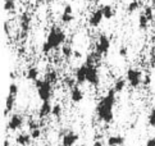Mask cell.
I'll return each mask as SVG.
<instances>
[{
    "mask_svg": "<svg viewBox=\"0 0 155 146\" xmlns=\"http://www.w3.org/2000/svg\"><path fill=\"white\" fill-rule=\"evenodd\" d=\"M53 111V105L50 101H44L38 109V117L40 118H45L48 115H50Z\"/></svg>",
    "mask_w": 155,
    "mask_h": 146,
    "instance_id": "7c38bea8",
    "label": "cell"
},
{
    "mask_svg": "<svg viewBox=\"0 0 155 146\" xmlns=\"http://www.w3.org/2000/svg\"><path fill=\"white\" fill-rule=\"evenodd\" d=\"M145 146H155V137L149 138L147 141H146V145Z\"/></svg>",
    "mask_w": 155,
    "mask_h": 146,
    "instance_id": "4dcf8cb0",
    "label": "cell"
},
{
    "mask_svg": "<svg viewBox=\"0 0 155 146\" xmlns=\"http://www.w3.org/2000/svg\"><path fill=\"white\" fill-rule=\"evenodd\" d=\"M51 114L54 117H60V114H62V105H60V104H54Z\"/></svg>",
    "mask_w": 155,
    "mask_h": 146,
    "instance_id": "d4e9b609",
    "label": "cell"
},
{
    "mask_svg": "<svg viewBox=\"0 0 155 146\" xmlns=\"http://www.w3.org/2000/svg\"><path fill=\"white\" fill-rule=\"evenodd\" d=\"M74 19V15L73 14H62V22L63 23H69V22H72Z\"/></svg>",
    "mask_w": 155,
    "mask_h": 146,
    "instance_id": "4316f807",
    "label": "cell"
},
{
    "mask_svg": "<svg viewBox=\"0 0 155 146\" xmlns=\"http://www.w3.org/2000/svg\"><path fill=\"white\" fill-rule=\"evenodd\" d=\"M26 78L27 80H30V81L36 82L38 80V69L36 68V67H30V68L27 69Z\"/></svg>",
    "mask_w": 155,
    "mask_h": 146,
    "instance_id": "e0dca14e",
    "label": "cell"
},
{
    "mask_svg": "<svg viewBox=\"0 0 155 146\" xmlns=\"http://www.w3.org/2000/svg\"><path fill=\"white\" fill-rule=\"evenodd\" d=\"M103 19H104V15H103L101 9L97 8L95 10H92V13L88 17V25H90V27H92V28H96V27L100 26Z\"/></svg>",
    "mask_w": 155,
    "mask_h": 146,
    "instance_id": "52a82bcc",
    "label": "cell"
},
{
    "mask_svg": "<svg viewBox=\"0 0 155 146\" xmlns=\"http://www.w3.org/2000/svg\"><path fill=\"white\" fill-rule=\"evenodd\" d=\"M115 95L117 92L114 91V88H109L108 92L104 95V96L97 101L96 105V115L100 121L105 122V123H110L114 118V105H115Z\"/></svg>",
    "mask_w": 155,
    "mask_h": 146,
    "instance_id": "6da1fadb",
    "label": "cell"
},
{
    "mask_svg": "<svg viewBox=\"0 0 155 146\" xmlns=\"http://www.w3.org/2000/svg\"><path fill=\"white\" fill-rule=\"evenodd\" d=\"M62 54L64 55L65 58H69V57H72V55L74 54V51H73V49H72L69 45H65L64 44L63 46H62Z\"/></svg>",
    "mask_w": 155,
    "mask_h": 146,
    "instance_id": "7402d4cb",
    "label": "cell"
},
{
    "mask_svg": "<svg viewBox=\"0 0 155 146\" xmlns=\"http://www.w3.org/2000/svg\"><path fill=\"white\" fill-rule=\"evenodd\" d=\"M100 9H101L103 15H104L105 19H112L113 18V15H114V8L110 4H103L101 7H100Z\"/></svg>",
    "mask_w": 155,
    "mask_h": 146,
    "instance_id": "4fadbf2b",
    "label": "cell"
},
{
    "mask_svg": "<svg viewBox=\"0 0 155 146\" xmlns=\"http://www.w3.org/2000/svg\"><path fill=\"white\" fill-rule=\"evenodd\" d=\"M14 101H15V96H14V95L8 94V96H7V103H5V113H4L5 115H8L10 111L13 110Z\"/></svg>",
    "mask_w": 155,
    "mask_h": 146,
    "instance_id": "ac0fdd59",
    "label": "cell"
},
{
    "mask_svg": "<svg viewBox=\"0 0 155 146\" xmlns=\"http://www.w3.org/2000/svg\"><path fill=\"white\" fill-rule=\"evenodd\" d=\"M63 13H64V14H73V8H72L71 4H65Z\"/></svg>",
    "mask_w": 155,
    "mask_h": 146,
    "instance_id": "f1b7e54d",
    "label": "cell"
},
{
    "mask_svg": "<svg viewBox=\"0 0 155 146\" xmlns=\"http://www.w3.org/2000/svg\"><path fill=\"white\" fill-rule=\"evenodd\" d=\"M22 124H23V118L19 114H13L8 121V130H12V131L19 130Z\"/></svg>",
    "mask_w": 155,
    "mask_h": 146,
    "instance_id": "9c48e42d",
    "label": "cell"
},
{
    "mask_svg": "<svg viewBox=\"0 0 155 146\" xmlns=\"http://www.w3.org/2000/svg\"><path fill=\"white\" fill-rule=\"evenodd\" d=\"M110 50V40L109 37L103 33V35L99 36L97 41H96V45H95V51L100 55V57H104V55H107Z\"/></svg>",
    "mask_w": 155,
    "mask_h": 146,
    "instance_id": "8992f818",
    "label": "cell"
},
{
    "mask_svg": "<svg viewBox=\"0 0 155 146\" xmlns=\"http://www.w3.org/2000/svg\"><path fill=\"white\" fill-rule=\"evenodd\" d=\"M71 2H76V0H71Z\"/></svg>",
    "mask_w": 155,
    "mask_h": 146,
    "instance_id": "8d00e7d4",
    "label": "cell"
},
{
    "mask_svg": "<svg viewBox=\"0 0 155 146\" xmlns=\"http://www.w3.org/2000/svg\"><path fill=\"white\" fill-rule=\"evenodd\" d=\"M35 86L37 90V95L40 100L44 101H50V99L53 96V85L49 81H46L45 78L42 80H37L35 82Z\"/></svg>",
    "mask_w": 155,
    "mask_h": 146,
    "instance_id": "3957f363",
    "label": "cell"
},
{
    "mask_svg": "<svg viewBox=\"0 0 155 146\" xmlns=\"http://www.w3.org/2000/svg\"><path fill=\"white\" fill-rule=\"evenodd\" d=\"M126 80H127V83H128L132 88H137L143 82L142 73L138 68H128L127 69Z\"/></svg>",
    "mask_w": 155,
    "mask_h": 146,
    "instance_id": "277c9868",
    "label": "cell"
},
{
    "mask_svg": "<svg viewBox=\"0 0 155 146\" xmlns=\"http://www.w3.org/2000/svg\"><path fill=\"white\" fill-rule=\"evenodd\" d=\"M31 134H28V133H21V134H18L17 136V138H15V142H17L18 145H21V146H27L30 142H31Z\"/></svg>",
    "mask_w": 155,
    "mask_h": 146,
    "instance_id": "9a60e30c",
    "label": "cell"
},
{
    "mask_svg": "<svg viewBox=\"0 0 155 146\" xmlns=\"http://www.w3.org/2000/svg\"><path fill=\"white\" fill-rule=\"evenodd\" d=\"M17 92H18V85H17L15 82H12V83L9 85V92H8V94L14 95V96H15V95H17Z\"/></svg>",
    "mask_w": 155,
    "mask_h": 146,
    "instance_id": "484cf974",
    "label": "cell"
},
{
    "mask_svg": "<svg viewBox=\"0 0 155 146\" xmlns=\"http://www.w3.org/2000/svg\"><path fill=\"white\" fill-rule=\"evenodd\" d=\"M86 82L94 87H97L100 85V73H99V68L96 67V64H91V65L87 64Z\"/></svg>",
    "mask_w": 155,
    "mask_h": 146,
    "instance_id": "5b68a950",
    "label": "cell"
},
{
    "mask_svg": "<svg viewBox=\"0 0 155 146\" xmlns=\"http://www.w3.org/2000/svg\"><path fill=\"white\" fill-rule=\"evenodd\" d=\"M4 146H9V141H8V140H5V141H4Z\"/></svg>",
    "mask_w": 155,
    "mask_h": 146,
    "instance_id": "836d02e7",
    "label": "cell"
},
{
    "mask_svg": "<svg viewBox=\"0 0 155 146\" xmlns=\"http://www.w3.org/2000/svg\"><path fill=\"white\" fill-rule=\"evenodd\" d=\"M126 83H127V80L126 78H123V77H119V78H117V80L114 81V86H113V88H114V91L115 92H122L124 90V87H126Z\"/></svg>",
    "mask_w": 155,
    "mask_h": 146,
    "instance_id": "2e32d148",
    "label": "cell"
},
{
    "mask_svg": "<svg viewBox=\"0 0 155 146\" xmlns=\"http://www.w3.org/2000/svg\"><path fill=\"white\" fill-rule=\"evenodd\" d=\"M150 82H151L150 76H145V77H143V83H145V85H149Z\"/></svg>",
    "mask_w": 155,
    "mask_h": 146,
    "instance_id": "1f68e13d",
    "label": "cell"
},
{
    "mask_svg": "<svg viewBox=\"0 0 155 146\" xmlns=\"http://www.w3.org/2000/svg\"><path fill=\"white\" fill-rule=\"evenodd\" d=\"M138 8H140V2H138V0H132V2L128 3V5H127V12L134 13Z\"/></svg>",
    "mask_w": 155,
    "mask_h": 146,
    "instance_id": "d6986e66",
    "label": "cell"
},
{
    "mask_svg": "<svg viewBox=\"0 0 155 146\" xmlns=\"http://www.w3.org/2000/svg\"><path fill=\"white\" fill-rule=\"evenodd\" d=\"M65 32L59 27H51L46 36V41L42 44V53H50L51 50L63 46L65 42Z\"/></svg>",
    "mask_w": 155,
    "mask_h": 146,
    "instance_id": "7a4b0ae2",
    "label": "cell"
},
{
    "mask_svg": "<svg viewBox=\"0 0 155 146\" xmlns=\"http://www.w3.org/2000/svg\"><path fill=\"white\" fill-rule=\"evenodd\" d=\"M147 122H149V126H151L155 128V108H153L149 113V117H147Z\"/></svg>",
    "mask_w": 155,
    "mask_h": 146,
    "instance_id": "cb8c5ba5",
    "label": "cell"
},
{
    "mask_svg": "<svg viewBox=\"0 0 155 146\" xmlns=\"http://www.w3.org/2000/svg\"><path fill=\"white\" fill-rule=\"evenodd\" d=\"M69 96H71V100L73 103H81L84 100V91L80 88V86H74L73 88H71V92H69Z\"/></svg>",
    "mask_w": 155,
    "mask_h": 146,
    "instance_id": "30bf717a",
    "label": "cell"
},
{
    "mask_svg": "<svg viewBox=\"0 0 155 146\" xmlns=\"http://www.w3.org/2000/svg\"><path fill=\"white\" fill-rule=\"evenodd\" d=\"M31 137L34 138V140H36V138H38L41 136V131H40V128H37V130H34V131H31Z\"/></svg>",
    "mask_w": 155,
    "mask_h": 146,
    "instance_id": "83f0119b",
    "label": "cell"
},
{
    "mask_svg": "<svg viewBox=\"0 0 155 146\" xmlns=\"http://www.w3.org/2000/svg\"><path fill=\"white\" fill-rule=\"evenodd\" d=\"M107 144H108V146H122L124 144V137L119 136V134H117V136H110L108 138Z\"/></svg>",
    "mask_w": 155,
    "mask_h": 146,
    "instance_id": "5bb4252c",
    "label": "cell"
},
{
    "mask_svg": "<svg viewBox=\"0 0 155 146\" xmlns=\"http://www.w3.org/2000/svg\"><path fill=\"white\" fill-rule=\"evenodd\" d=\"M150 2H151L153 4H155V0H150Z\"/></svg>",
    "mask_w": 155,
    "mask_h": 146,
    "instance_id": "e575fe53",
    "label": "cell"
},
{
    "mask_svg": "<svg viewBox=\"0 0 155 146\" xmlns=\"http://www.w3.org/2000/svg\"><path fill=\"white\" fill-rule=\"evenodd\" d=\"M45 80L46 81H49L53 85L54 82H57V80H58V75H57V72H55L54 69H51V71H49L48 72V75L45 76Z\"/></svg>",
    "mask_w": 155,
    "mask_h": 146,
    "instance_id": "44dd1931",
    "label": "cell"
},
{
    "mask_svg": "<svg viewBox=\"0 0 155 146\" xmlns=\"http://www.w3.org/2000/svg\"><path fill=\"white\" fill-rule=\"evenodd\" d=\"M86 76H87V64L84 63L76 69V83H77V86H81L86 82Z\"/></svg>",
    "mask_w": 155,
    "mask_h": 146,
    "instance_id": "ba28073f",
    "label": "cell"
},
{
    "mask_svg": "<svg viewBox=\"0 0 155 146\" xmlns=\"http://www.w3.org/2000/svg\"><path fill=\"white\" fill-rule=\"evenodd\" d=\"M94 146H103V144L100 141H95V144H94Z\"/></svg>",
    "mask_w": 155,
    "mask_h": 146,
    "instance_id": "d6a6232c",
    "label": "cell"
},
{
    "mask_svg": "<svg viewBox=\"0 0 155 146\" xmlns=\"http://www.w3.org/2000/svg\"><path fill=\"white\" fill-rule=\"evenodd\" d=\"M77 141H78V134L74 133V132H68L63 136L62 145L63 146H73Z\"/></svg>",
    "mask_w": 155,
    "mask_h": 146,
    "instance_id": "8fae6325",
    "label": "cell"
},
{
    "mask_svg": "<svg viewBox=\"0 0 155 146\" xmlns=\"http://www.w3.org/2000/svg\"><path fill=\"white\" fill-rule=\"evenodd\" d=\"M3 7L5 12H10V10L15 9V0H4Z\"/></svg>",
    "mask_w": 155,
    "mask_h": 146,
    "instance_id": "ffe728a7",
    "label": "cell"
},
{
    "mask_svg": "<svg viewBox=\"0 0 155 146\" xmlns=\"http://www.w3.org/2000/svg\"><path fill=\"white\" fill-rule=\"evenodd\" d=\"M118 54L120 55V57H127V54H128V50H127V48L126 46H120L119 48V50H118Z\"/></svg>",
    "mask_w": 155,
    "mask_h": 146,
    "instance_id": "f546056e",
    "label": "cell"
},
{
    "mask_svg": "<svg viewBox=\"0 0 155 146\" xmlns=\"http://www.w3.org/2000/svg\"><path fill=\"white\" fill-rule=\"evenodd\" d=\"M149 25V18L145 15V14H141L140 17H138V26H140V28H146Z\"/></svg>",
    "mask_w": 155,
    "mask_h": 146,
    "instance_id": "603a6c76",
    "label": "cell"
},
{
    "mask_svg": "<svg viewBox=\"0 0 155 146\" xmlns=\"http://www.w3.org/2000/svg\"><path fill=\"white\" fill-rule=\"evenodd\" d=\"M154 60H155V49H154Z\"/></svg>",
    "mask_w": 155,
    "mask_h": 146,
    "instance_id": "d590c367",
    "label": "cell"
}]
</instances>
